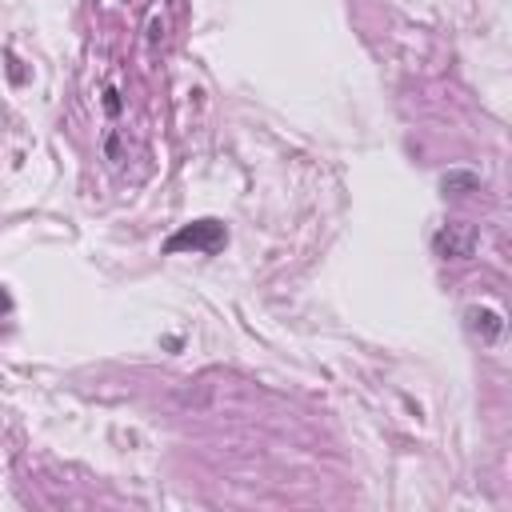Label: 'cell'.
<instances>
[{
	"mask_svg": "<svg viewBox=\"0 0 512 512\" xmlns=\"http://www.w3.org/2000/svg\"><path fill=\"white\" fill-rule=\"evenodd\" d=\"M224 244H228V232H224L220 220H192V224H184L180 232H172L164 240V252H204V256H212Z\"/></svg>",
	"mask_w": 512,
	"mask_h": 512,
	"instance_id": "1",
	"label": "cell"
},
{
	"mask_svg": "<svg viewBox=\"0 0 512 512\" xmlns=\"http://www.w3.org/2000/svg\"><path fill=\"white\" fill-rule=\"evenodd\" d=\"M432 248H436V256H444V260H464V256H472V248H476V228L464 224V220H448V224L432 236Z\"/></svg>",
	"mask_w": 512,
	"mask_h": 512,
	"instance_id": "2",
	"label": "cell"
},
{
	"mask_svg": "<svg viewBox=\"0 0 512 512\" xmlns=\"http://www.w3.org/2000/svg\"><path fill=\"white\" fill-rule=\"evenodd\" d=\"M468 328L480 336V344H496L504 336V316L496 308H468Z\"/></svg>",
	"mask_w": 512,
	"mask_h": 512,
	"instance_id": "3",
	"label": "cell"
},
{
	"mask_svg": "<svg viewBox=\"0 0 512 512\" xmlns=\"http://www.w3.org/2000/svg\"><path fill=\"white\" fill-rule=\"evenodd\" d=\"M440 188H444V196H468L480 188V180L472 172H448V176H440Z\"/></svg>",
	"mask_w": 512,
	"mask_h": 512,
	"instance_id": "4",
	"label": "cell"
}]
</instances>
